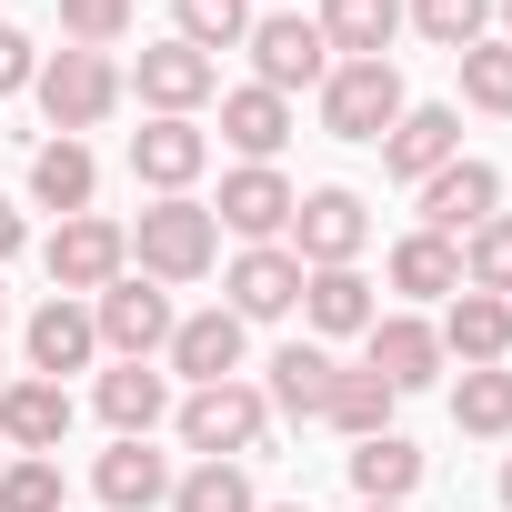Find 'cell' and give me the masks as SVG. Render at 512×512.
I'll return each mask as SVG.
<instances>
[{
    "mask_svg": "<svg viewBox=\"0 0 512 512\" xmlns=\"http://www.w3.org/2000/svg\"><path fill=\"white\" fill-rule=\"evenodd\" d=\"M0 462H11V442H0Z\"/></svg>",
    "mask_w": 512,
    "mask_h": 512,
    "instance_id": "f6af8a7d",
    "label": "cell"
},
{
    "mask_svg": "<svg viewBox=\"0 0 512 512\" xmlns=\"http://www.w3.org/2000/svg\"><path fill=\"white\" fill-rule=\"evenodd\" d=\"M31 91H41V121H51L61 141H81V131H101V121L121 111V71H111V51H51Z\"/></svg>",
    "mask_w": 512,
    "mask_h": 512,
    "instance_id": "7a4b0ae2",
    "label": "cell"
},
{
    "mask_svg": "<svg viewBox=\"0 0 512 512\" xmlns=\"http://www.w3.org/2000/svg\"><path fill=\"white\" fill-rule=\"evenodd\" d=\"M131 31V0H61V41L71 51H111Z\"/></svg>",
    "mask_w": 512,
    "mask_h": 512,
    "instance_id": "8d00e7d4",
    "label": "cell"
},
{
    "mask_svg": "<svg viewBox=\"0 0 512 512\" xmlns=\"http://www.w3.org/2000/svg\"><path fill=\"white\" fill-rule=\"evenodd\" d=\"M272 512H312V502H272Z\"/></svg>",
    "mask_w": 512,
    "mask_h": 512,
    "instance_id": "7bdbcfd3",
    "label": "cell"
},
{
    "mask_svg": "<svg viewBox=\"0 0 512 512\" xmlns=\"http://www.w3.org/2000/svg\"><path fill=\"white\" fill-rule=\"evenodd\" d=\"M131 91L151 101V121H191V111L221 91V61H211V51H191V41H161V51H141Z\"/></svg>",
    "mask_w": 512,
    "mask_h": 512,
    "instance_id": "8fae6325",
    "label": "cell"
},
{
    "mask_svg": "<svg viewBox=\"0 0 512 512\" xmlns=\"http://www.w3.org/2000/svg\"><path fill=\"white\" fill-rule=\"evenodd\" d=\"M392 382L382 372H332V402H322V422L332 432H352V442H372V432H392Z\"/></svg>",
    "mask_w": 512,
    "mask_h": 512,
    "instance_id": "83f0119b",
    "label": "cell"
},
{
    "mask_svg": "<svg viewBox=\"0 0 512 512\" xmlns=\"http://www.w3.org/2000/svg\"><path fill=\"white\" fill-rule=\"evenodd\" d=\"M402 111H412V91H402L392 61H332V81H322V131L332 141H382Z\"/></svg>",
    "mask_w": 512,
    "mask_h": 512,
    "instance_id": "5b68a950",
    "label": "cell"
},
{
    "mask_svg": "<svg viewBox=\"0 0 512 512\" xmlns=\"http://www.w3.org/2000/svg\"><path fill=\"white\" fill-rule=\"evenodd\" d=\"M462 101L492 111V121H512V41H472L462 51Z\"/></svg>",
    "mask_w": 512,
    "mask_h": 512,
    "instance_id": "d590c367",
    "label": "cell"
},
{
    "mask_svg": "<svg viewBox=\"0 0 512 512\" xmlns=\"http://www.w3.org/2000/svg\"><path fill=\"white\" fill-rule=\"evenodd\" d=\"M0 442L11 452H51L71 442V382H41V372H11V392H0Z\"/></svg>",
    "mask_w": 512,
    "mask_h": 512,
    "instance_id": "5bb4252c",
    "label": "cell"
},
{
    "mask_svg": "<svg viewBox=\"0 0 512 512\" xmlns=\"http://www.w3.org/2000/svg\"><path fill=\"white\" fill-rule=\"evenodd\" d=\"M251 81H262V91H322L332 81V41H322V21H302V11H272V21H251Z\"/></svg>",
    "mask_w": 512,
    "mask_h": 512,
    "instance_id": "8992f818",
    "label": "cell"
},
{
    "mask_svg": "<svg viewBox=\"0 0 512 512\" xmlns=\"http://www.w3.org/2000/svg\"><path fill=\"white\" fill-rule=\"evenodd\" d=\"M61 502H71V482H61L51 452H11L0 462V512H61Z\"/></svg>",
    "mask_w": 512,
    "mask_h": 512,
    "instance_id": "836d02e7",
    "label": "cell"
},
{
    "mask_svg": "<svg viewBox=\"0 0 512 512\" xmlns=\"http://www.w3.org/2000/svg\"><path fill=\"white\" fill-rule=\"evenodd\" d=\"M422 482V452L402 442V432H372V442H352V492L362 502H402Z\"/></svg>",
    "mask_w": 512,
    "mask_h": 512,
    "instance_id": "f1b7e54d",
    "label": "cell"
},
{
    "mask_svg": "<svg viewBox=\"0 0 512 512\" xmlns=\"http://www.w3.org/2000/svg\"><path fill=\"white\" fill-rule=\"evenodd\" d=\"M171 322H181V312H171V292H161V282H141V272H121L111 292H91V332H101V352H111V362H151V352L171 342Z\"/></svg>",
    "mask_w": 512,
    "mask_h": 512,
    "instance_id": "52a82bcc",
    "label": "cell"
},
{
    "mask_svg": "<svg viewBox=\"0 0 512 512\" xmlns=\"http://www.w3.org/2000/svg\"><path fill=\"white\" fill-rule=\"evenodd\" d=\"M362 342H372V352H362V372H382L392 392H422V382H442V332H432L422 312H392V322H372Z\"/></svg>",
    "mask_w": 512,
    "mask_h": 512,
    "instance_id": "9a60e30c",
    "label": "cell"
},
{
    "mask_svg": "<svg viewBox=\"0 0 512 512\" xmlns=\"http://www.w3.org/2000/svg\"><path fill=\"white\" fill-rule=\"evenodd\" d=\"M241 332H251V322H231V312H191V322H171L161 352H171V372L201 392V382H231V372H241Z\"/></svg>",
    "mask_w": 512,
    "mask_h": 512,
    "instance_id": "d6986e66",
    "label": "cell"
},
{
    "mask_svg": "<svg viewBox=\"0 0 512 512\" xmlns=\"http://www.w3.org/2000/svg\"><path fill=\"white\" fill-rule=\"evenodd\" d=\"M362 241H372V211H362V191H302L292 201V262L302 272H342V262H362Z\"/></svg>",
    "mask_w": 512,
    "mask_h": 512,
    "instance_id": "ba28073f",
    "label": "cell"
},
{
    "mask_svg": "<svg viewBox=\"0 0 512 512\" xmlns=\"http://www.w3.org/2000/svg\"><path fill=\"white\" fill-rule=\"evenodd\" d=\"M201 161H211V131H201V121H141V131H131V171H141L161 201H171V191H191V181H201Z\"/></svg>",
    "mask_w": 512,
    "mask_h": 512,
    "instance_id": "2e32d148",
    "label": "cell"
},
{
    "mask_svg": "<svg viewBox=\"0 0 512 512\" xmlns=\"http://www.w3.org/2000/svg\"><path fill=\"white\" fill-rule=\"evenodd\" d=\"M171 41H191V51H241V41H251V0H171Z\"/></svg>",
    "mask_w": 512,
    "mask_h": 512,
    "instance_id": "d6a6232c",
    "label": "cell"
},
{
    "mask_svg": "<svg viewBox=\"0 0 512 512\" xmlns=\"http://www.w3.org/2000/svg\"><path fill=\"white\" fill-rule=\"evenodd\" d=\"M91 191H101V161H91V141H41L31 151V201L41 211H91Z\"/></svg>",
    "mask_w": 512,
    "mask_h": 512,
    "instance_id": "d4e9b609",
    "label": "cell"
},
{
    "mask_svg": "<svg viewBox=\"0 0 512 512\" xmlns=\"http://www.w3.org/2000/svg\"><path fill=\"white\" fill-rule=\"evenodd\" d=\"M171 512H262V492H251L241 462H191L171 482Z\"/></svg>",
    "mask_w": 512,
    "mask_h": 512,
    "instance_id": "4dcf8cb0",
    "label": "cell"
},
{
    "mask_svg": "<svg viewBox=\"0 0 512 512\" xmlns=\"http://www.w3.org/2000/svg\"><path fill=\"white\" fill-rule=\"evenodd\" d=\"M0 392H11V362H0Z\"/></svg>",
    "mask_w": 512,
    "mask_h": 512,
    "instance_id": "ee69618b",
    "label": "cell"
},
{
    "mask_svg": "<svg viewBox=\"0 0 512 512\" xmlns=\"http://www.w3.org/2000/svg\"><path fill=\"white\" fill-rule=\"evenodd\" d=\"M462 292H492V302H512V211H492V221L462 241Z\"/></svg>",
    "mask_w": 512,
    "mask_h": 512,
    "instance_id": "e575fe53",
    "label": "cell"
},
{
    "mask_svg": "<svg viewBox=\"0 0 512 512\" xmlns=\"http://www.w3.org/2000/svg\"><path fill=\"white\" fill-rule=\"evenodd\" d=\"M452 422H462L472 442H502V432H512V372H502V362L462 372V382H452Z\"/></svg>",
    "mask_w": 512,
    "mask_h": 512,
    "instance_id": "f546056e",
    "label": "cell"
},
{
    "mask_svg": "<svg viewBox=\"0 0 512 512\" xmlns=\"http://www.w3.org/2000/svg\"><path fill=\"white\" fill-rule=\"evenodd\" d=\"M91 492H101L111 512H151V502H171V462H161L151 442H111V452L91 462Z\"/></svg>",
    "mask_w": 512,
    "mask_h": 512,
    "instance_id": "7402d4cb",
    "label": "cell"
},
{
    "mask_svg": "<svg viewBox=\"0 0 512 512\" xmlns=\"http://www.w3.org/2000/svg\"><path fill=\"white\" fill-rule=\"evenodd\" d=\"M41 81V51H31V31H11V21H0V101H11V91H31Z\"/></svg>",
    "mask_w": 512,
    "mask_h": 512,
    "instance_id": "74e56055",
    "label": "cell"
},
{
    "mask_svg": "<svg viewBox=\"0 0 512 512\" xmlns=\"http://www.w3.org/2000/svg\"><path fill=\"white\" fill-rule=\"evenodd\" d=\"M402 21H412L432 51H452V61H462V51L492 31V0H402Z\"/></svg>",
    "mask_w": 512,
    "mask_h": 512,
    "instance_id": "1f68e13d",
    "label": "cell"
},
{
    "mask_svg": "<svg viewBox=\"0 0 512 512\" xmlns=\"http://www.w3.org/2000/svg\"><path fill=\"white\" fill-rule=\"evenodd\" d=\"M221 141H231L241 161H272V151L292 141V101H282V91H262V81L221 91Z\"/></svg>",
    "mask_w": 512,
    "mask_h": 512,
    "instance_id": "603a6c76",
    "label": "cell"
},
{
    "mask_svg": "<svg viewBox=\"0 0 512 512\" xmlns=\"http://www.w3.org/2000/svg\"><path fill=\"white\" fill-rule=\"evenodd\" d=\"M332 372H342V362H332L322 342H282V352H272V382H262V402H282L292 422H322V402H332Z\"/></svg>",
    "mask_w": 512,
    "mask_h": 512,
    "instance_id": "4316f807",
    "label": "cell"
},
{
    "mask_svg": "<svg viewBox=\"0 0 512 512\" xmlns=\"http://www.w3.org/2000/svg\"><path fill=\"white\" fill-rule=\"evenodd\" d=\"M0 302H11V292H0Z\"/></svg>",
    "mask_w": 512,
    "mask_h": 512,
    "instance_id": "bcb514c9",
    "label": "cell"
},
{
    "mask_svg": "<svg viewBox=\"0 0 512 512\" xmlns=\"http://www.w3.org/2000/svg\"><path fill=\"white\" fill-rule=\"evenodd\" d=\"M442 161H462V111H452V101H412V111L382 131V171H392V181H432Z\"/></svg>",
    "mask_w": 512,
    "mask_h": 512,
    "instance_id": "7c38bea8",
    "label": "cell"
},
{
    "mask_svg": "<svg viewBox=\"0 0 512 512\" xmlns=\"http://www.w3.org/2000/svg\"><path fill=\"white\" fill-rule=\"evenodd\" d=\"M21 352H31V372H41V382H61V372H91V362H101L91 302H61V292H51V302L31 312V342H21Z\"/></svg>",
    "mask_w": 512,
    "mask_h": 512,
    "instance_id": "e0dca14e",
    "label": "cell"
},
{
    "mask_svg": "<svg viewBox=\"0 0 512 512\" xmlns=\"http://www.w3.org/2000/svg\"><path fill=\"white\" fill-rule=\"evenodd\" d=\"M322 41H332V61H392V41H402V0H322Z\"/></svg>",
    "mask_w": 512,
    "mask_h": 512,
    "instance_id": "44dd1931",
    "label": "cell"
},
{
    "mask_svg": "<svg viewBox=\"0 0 512 512\" xmlns=\"http://www.w3.org/2000/svg\"><path fill=\"white\" fill-rule=\"evenodd\" d=\"M181 442L201 452V462H241V452H262V432H272V402L251 392V382H201L181 412Z\"/></svg>",
    "mask_w": 512,
    "mask_h": 512,
    "instance_id": "277c9868",
    "label": "cell"
},
{
    "mask_svg": "<svg viewBox=\"0 0 512 512\" xmlns=\"http://www.w3.org/2000/svg\"><path fill=\"white\" fill-rule=\"evenodd\" d=\"M432 332H442V362L482 372V362L512 352V302H492V292H452V312H442Z\"/></svg>",
    "mask_w": 512,
    "mask_h": 512,
    "instance_id": "ac0fdd59",
    "label": "cell"
},
{
    "mask_svg": "<svg viewBox=\"0 0 512 512\" xmlns=\"http://www.w3.org/2000/svg\"><path fill=\"white\" fill-rule=\"evenodd\" d=\"M221 292H231V302H221L231 322H282V312L302 302V262H292V241H251L241 262L221 272Z\"/></svg>",
    "mask_w": 512,
    "mask_h": 512,
    "instance_id": "30bf717a",
    "label": "cell"
},
{
    "mask_svg": "<svg viewBox=\"0 0 512 512\" xmlns=\"http://www.w3.org/2000/svg\"><path fill=\"white\" fill-rule=\"evenodd\" d=\"M41 262H51V292H61V302H91V292H111V282L131 272V231L101 221V211H71V221L41 241Z\"/></svg>",
    "mask_w": 512,
    "mask_h": 512,
    "instance_id": "3957f363",
    "label": "cell"
},
{
    "mask_svg": "<svg viewBox=\"0 0 512 512\" xmlns=\"http://www.w3.org/2000/svg\"><path fill=\"white\" fill-rule=\"evenodd\" d=\"M91 402H101V422H111V442H151V422L171 412V382H161L151 362H111Z\"/></svg>",
    "mask_w": 512,
    "mask_h": 512,
    "instance_id": "ffe728a7",
    "label": "cell"
},
{
    "mask_svg": "<svg viewBox=\"0 0 512 512\" xmlns=\"http://www.w3.org/2000/svg\"><path fill=\"white\" fill-rule=\"evenodd\" d=\"M382 272H392V292H412V302H452V292H462V241H442V231H402Z\"/></svg>",
    "mask_w": 512,
    "mask_h": 512,
    "instance_id": "cb8c5ba5",
    "label": "cell"
},
{
    "mask_svg": "<svg viewBox=\"0 0 512 512\" xmlns=\"http://www.w3.org/2000/svg\"><path fill=\"white\" fill-rule=\"evenodd\" d=\"M362 512H402V502H362Z\"/></svg>",
    "mask_w": 512,
    "mask_h": 512,
    "instance_id": "b9f144b4",
    "label": "cell"
},
{
    "mask_svg": "<svg viewBox=\"0 0 512 512\" xmlns=\"http://www.w3.org/2000/svg\"><path fill=\"white\" fill-rule=\"evenodd\" d=\"M302 312H312V332L322 342H352V332H372L382 312H372V282L342 262V272H302Z\"/></svg>",
    "mask_w": 512,
    "mask_h": 512,
    "instance_id": "484cf974",
    "label": "cell"
},
{
    "mask_svg": "<svg viewBox=\"0 0 512 512\" xmlns=\"http://www.w3.org/2000/svg\"><path fill=\"white\" fill-rule=\"evenodd\" d=\"M21 241H31V221H21L11 201H0V262H11V251H21Z\"/></svg>",
    "mask_w": 512,
    "mask_h": 512,
    "instance_id": "f35d334b",
    "label": "cell"
},
{
    "mask_svg": "<svg viewBox=\"0 0 512 512\" xmlns=\"http://www.w3.org/2000/svg\"><path fill=\"white\" fill-rule=\"evenodd\" d=\"M131 262H141V282H201L211 262H221V221H211V201H191V191H171V201H151L141 221H131Z\"/></svg>",
    "mask_w": 512,
    "mask_h": 512,
    "instance_id": "6da1fadb",
    "label": "cell"
},
{
    "mask_svg": "<svg viewBox=\"0 0 512 512\" xmlns=\"http://www.w3.org/2000/svg\"><path fill=\"white\" fill-rule=\"evenodd\" d=\"M412 201H422V231L472 241V231L502 211V171H492V161H442L432 181H412Z\"/></svg>",
    "mask_w": 512,
    "mask_h": 512,
    "instance_id": "9c48e42d",
    "label": "cell"
},
{
    "mask_svg": "<svg viewBox=\"0 0 512 512\" xmlns=\"http://www.w3.org/2000/svg\"><path fill=\"white\" fill-rule=\"evenodd\" d=\"M492 11H502V41H512V0H492Z\"/></svg>",
    "mask_w": 512,
    "mask_h": 512,
    "instance_id": "ab89813d",
    "label": "cell"
},
{
    "mask_svg": "<svg viewBox=\"0 0 512 512\" xmlns=\"http://www.w3.org/2000/svg\"><path fill=\"white\" fill-rule=\"evenodd\" d=\"M502 502H512V462H502Z\"/></svg>",
    "mask_w": 512,
    "mask_h": 512,
    "instance_id": "60d3db41",
    "label": "cell"
},
{
    "mask_svg": "<svg viewBox=\"0 0 512 512\" xmlns=\"http://www.w3.org/2000/svg\"><path fill=\"white\" fill-rule=\"evenodd\" d=\"M292 201H302V191H292L272 161H241V171L221 181L211 221H221V231H241V241H282V231H292Z\"/></svg>",
    "mask_w": 512,
    "mask_h": 512,
    "instance_id": "4fadbf2b",
    "label": "cell"
}]
</instances>
